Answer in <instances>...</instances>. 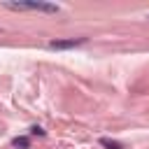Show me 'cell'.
Here are the masks:
<instances>
[{"mask_svg":"<svg viewBox=\"0 0 149 149\" xmlns=\"http://www.w3.org/2000/svg\"><path fill=\"white\" fill-rule=\"evenodd\" d=\"M102 144L109 147V149H119V144H116V142H109V140H102Z\"/></svg>","mask_w":149,"mask_h":149,"instance_id":"277c9868","label":"cell"},{"mask_svg":"<svg viewBox=\"0 0 149 149\" xmlns=\"http://www.w3.org/2000/svg\"><path fill=\"white\" fill-rule=\"evenodd\" d=\"M14 147H28V140L26 137H16L14 140Z\"/></svg>","mask_w":149,"mask_h":149,"instance_id":"3957f363","label":"cell"},{"mask_svg":"<svg viewBox=\"0 0 149 149\" xmlns=\"http://www.w3.org/2000/svg\"><path fill=\"white\" fill-rule=\"evenodd\" d=\"M5 7L9 9H33V12H58L56 5L51 2H5Z\"/></svg>","mask_w":149,"mask_h":149,"instance_id":"6da1fadb","label":"cell"},{"mask_svg":"<svg viewBox=\"0 0 149 149\" xmlns=\"http://www.w3.org/2000/svg\"><path fill=\"white\" fill-rule=\"evenodd\" d=\"M84 40H56V42H51L49 47L51 49H68V47H77V44H81Z\"/></svg>","mask_w":149,"mask_h":149,"instance_id":"7a4b0ae2","label":"cell"}]
</instances>
